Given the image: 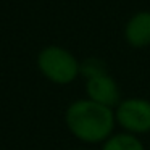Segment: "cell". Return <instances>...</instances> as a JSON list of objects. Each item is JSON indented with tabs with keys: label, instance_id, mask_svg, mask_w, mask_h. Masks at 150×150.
Segmentation results:
<instances>
[{
	"label": "cell",
	"instance_id": "2",
	"mask_svg": "<svg viewBox=\"0 0 150 150\" xmlns=\"http://www.w3.org/2000/svg\"><path fill=\"white\" fill-rule=\"evenodd\" d=\"M37 66L50 82L58 86L71 84L81 76V62L60 45H49L40 50L37 55Z\"/></svg>",
	"mask_w": 150,
	"mask_h": 150
},
{
	"label": "cell",
	"instance_id": "6",
	"mask_svg": "<svg viewBox=\"0 0 150 150\" xmlns=\"http://www.w3.org/2000/svg\"><path fill=\"white\" fill-rule=\"evenodd\" d=\"M100 150H145L142 139L127 132H115L100 145Z\"/></svg>",
	"mask_w": 150,
	"mask_h": 150
},
{
	"label": "cell",
	"instance_id": "4",
	"mask_svg": "<svg viewBox=\"0 0 150 150\" xmlns=\"http://www.w3.org/2000/svg\"><path fill=\"white\" fill-rule=\"evenodd\" d=\"M86 95L91 100L97 102V103L103 105V107L113 108V110L123 100L120 86H118L116 79L110 73L87 79L86 81Z\"/></svg>",
	"mask_w": 150,
	"mask_h": 150
},
{
	"label": "cell",
	"instance_id": "3",
	"mask_svg": "<svg viewBox=\"0 0 150 150\" xmlns=\"http://www.w3.org/2000/svg\"><path fill=\"white\" fill-rule=\"evenodd\" d=\"M116 127L123 132L142 137L150 134V100L144 97H127L115 108Z\"/></svg>",
	"mask_w": 150,
	"mask_h": 150
},
{
	"label": "cell",
	"instance_id": "8",
	"mask_svg": "<svg viewBox=\"0 0 150 150\" xmlns=\"http://www.w3.org/2000/svg\"><path fill=\"white\" fill-rule=\"evenodd\" d=\"M78 150H91V149H78Z\"/></svg>",
	"mask_w": 150,
	"mask_h": 150
},
{
	"label": "cell",
	"instance_id": "5",
	"mask_svg": "<svg viewBox=\"0 0 150 150\" xmlns=\"http://www.w3.org/2000/svg\"><path fill=\"white\" fill-rule=\"evenodd\" d=\"M124 40L134 49L150 45V11H137L124 26Z\"/></svg>",
	"mask_w": 150,
	"mask_h": 150
},
{
	"label": "cell",
	"instance_id": "7",
	"mask_svg": "<svg viewBox=\"0 0 150 150\" xmlns=\"http://www.w3.org/2000/svg\"><path fill=\"white\" fill-rule=\"evenodd\" d=\"M79 73H81V76L86 81L92 79V78H97V76H102V74H107L108 73L107 63L102 58H98V57H89V58L81 62Z\"/></svg>",
	"mask_w": 150,
	"mask_h": 150
},
{
	"label": "cell",
	"instance_id": "1",
	"mask_svg": "<svg viewBox=\"0 0 150 150\" xmlns=\"http://www.w3.org/2000/svg\"><path fill=\"white\" fill-rule=\"evenodd\" d=\"M65 124L73 137L84 144H103L116 132L113 108L103 107L91 98H78L66 107Z\"/></svg>",
	"mask_w": 150,
	"mask_h": 150
}]
</instances>
